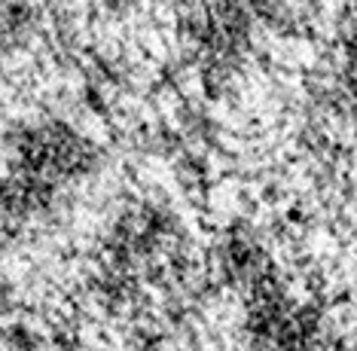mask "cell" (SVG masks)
<instances>
[{"mask_svg":"<svg viewBox=\"0 0 357 351\" xmlns=\"http://www.w3.org/2000/svg\"><path fill=\"white\" fill-rule=\"evenodd\" d=\"M98 168V150L64 119H37L10 135L0 159V230L50 220Z\"/></svg>","mask_w":357,"mask_h":351,"instance_id":"obj_1","label":"cell"},{"mask_svg":"<svg viewBox=\"0 0 357 351\" xmlns=\"http://www.w3.org/2000/svg\"><path fill=\"white\" fill-rule=\"evenodd\" d=\"M324 107L345 128L357 132V13L342 22L324 61Z\"/></svg>","mask_w":357,"mask_h":351,"instance_id":"obj_3","label":"cell"},{"mask_svg":"<svg viewBox=\"0 0 357 351\" xmlns=\"http://www.w3.org/2000/svg\"><path fill=\"white\" fill-rule=\"evenodd\" d=\"M238 287L250 336L263 351H333L324 318L275 278L269 263L254 248L238 260Z\"/></svg>","mask_w":357,"mask_h":351,"instance_id":"obj_2","label":"cell"}]
</instances>
